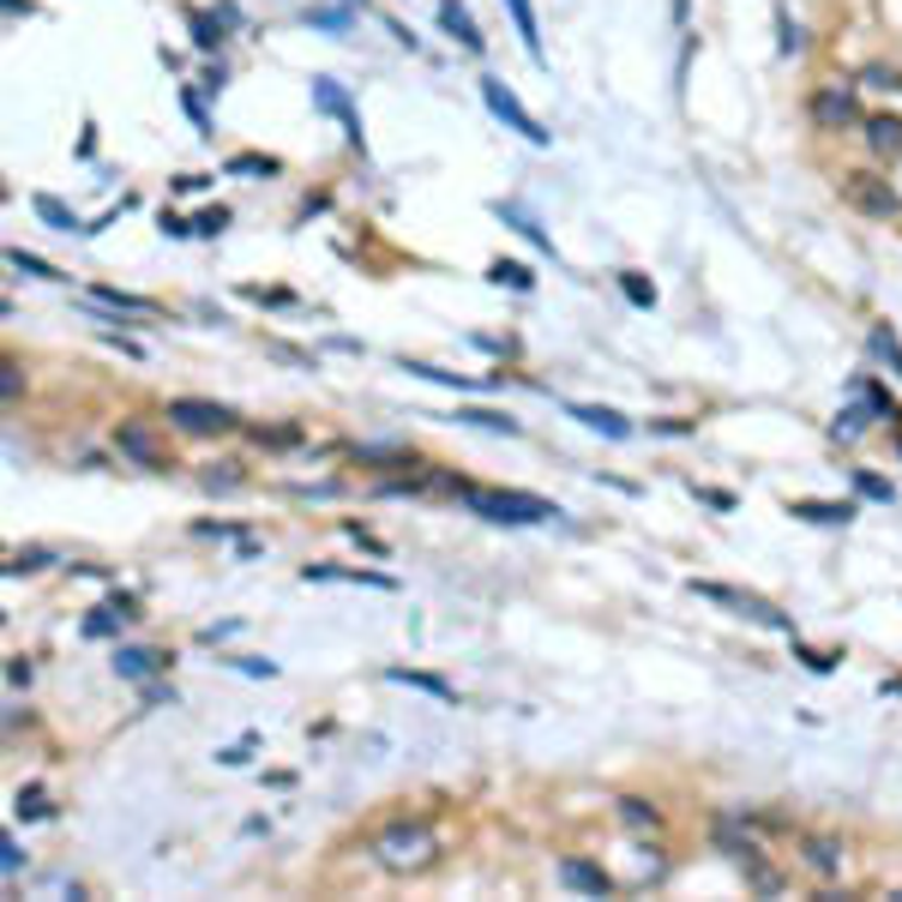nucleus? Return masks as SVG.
<instances>
[{
  "mask_svg": "<svg viewBox=\"0 0 902 902\" xmlns=\"http://www.w3.org/2000/svg\"><path fill=\"white\" fill-rule=\"evenodd\" d=\"M800 656H806V668H812V673H830V668H836V661H830L824 649H800Z\"/></svg>",
  "mask_w": 902,
  "mask_h": 902,
  "instance_id": "44",
  "label": "nucleus"
},
{
  "mask_svg": "<svg viewBox=\"0 0 902 902\" xmlns=\"http://www.w3.org/2000/svg\"><path fill=\"white\" fill-rule=\"evenodd\" d=\"M866 397V391H860ZM872 415H885V409H878L872 403V397H866V403H854V409H842V421H836V433H842V440H854V433H860L866 427V421H872Z\"/></svg>",
  "mask_w": 902,
  "mask_h": 902,
  "instance_id": "26",
  "label": "nucleus"
},
{
  "mask_svg": "<svg viewBox=\"0 0 902 902\" xmlns=\"http://www.w3.org/2000/svg\"><path fill=\"white\" fill-rule=\"evenodd\" d=\"M31 204H36V216H43V223H48V229H67V235H72V229H79V216H72V211H67V204H60V199H55V192H36V199H31Z\"/></svg>",
  "mask_w": 902,
  "mask_h": 902,
  "instance_id": "23",
  "label": "nucleus"
},
{
  "mask_svg": "<svg viewBox=\"0 0 902 902\" xmlns=\"http://www.w3.org/2000/svg\"><path fill=\"white\" fill-rule=\"evenodd\" d=\"M620 818L625 824H656V812H649L644 800H620Z\"/></svg>",
  "mask_w": 902,
  "mask_h": 902,
  "instance_id": "38",
  "label": "nucleus"
},
{
  "mask_svg": "<svg viewBox=\"0 0 902 902\" xmlns=\"http://www.w3.org/2000/svg\"><path fill=\"white\" fill-rule=\"evenodd\" d=\"M120 452L139 457L144 469H163V452H156V440L144 433V421H120Z\"/></svg>",
  "mask_w": 902,
  "mask_h": 902,
  "instance_id": "15",
  "label": "nucleus"
},
{
  "mask_svg": "<svg viewBox=\"0 0 902 902\" xmlns=\"http://www.w3.org/2000/svg\"><path fill=\"white\" fill-rule=\"evenodd\" d=\"M12 812H19V818H48V794H43V788H19Z\"/></svg>",
  "mask_w": 902,
  "mask_h": 902,
  "instance_id": "31",
  "label": "nucleus"
},
{
  "mask_svg": "<svg viewBox=\"0 0 902 902\" xmlns=\"http://www.w3.org/2000/svg\"><path fill=\"white\" fill-rule=\"evenodd\" d=\"M168 421H175L180 433H229L235 427V409L199 403V397H175V403H168Z\"/></svg>",
  "mask_w": 902,
  "mask_h": 902,
  "instance_id": "6",
  "label": "nucleus"
},
{
  "mask_svg": "<svg viewBox=\"0 0 902 902\" xmlns=\"http://www.w3.org/2000/svg\"><path fill=\"white\" fill-rule=\"evenodd\" d=\"M692 493L704 505H716V512H734V493H722V488H698V481H692Z\"/></svg>",
  "mask_w": 902,
  "mask_h": 902,
  "instance_id": "39",
  "label": "nucleus"
},
{
  "mask_svg": "<svg viewBox=\"0 0 902 902\" xmlns=\"http://www.w3.org/2000/svg\"><path fill=\"white\" fill-rule=\"evenodd\" d=\"M313 108H325V115H331L337 127L349 132V144H361V115H355V103H349V91H343L337 79L313 72Z\"/></svg>",
  "mask_w": 902,
  "mask_h": 902,
  "instance_id": "7",
  "label": "nucleus"
},
{
  "mask_svg": "<svg viewBox=\"0 0 902 902\" xmlns=\"http://www.w3.org/2000/svg\"><path fill=\"white\" fill-rule=\"evenodd\" d=\"M180 108H187V115H192V127H199V139H211V115H204L199 91H180Z\"/></svg>",
  "mask_w": 902,
  "mask_h": 902,
  "instance_id": "37",
  "label": "nucleus"
},
{
  "mask_svg": "<svg viewBox=\"0 0 902 902\" xmlns=\"http://www.w3.org/2000/svg\"><path fill=\"white\" fill-rule=\"evenodd\" d=\"M866 139H872V151L902 156V115H872L866 120Z\"/></svg>",
  "mask_w": 902,
  "mask_h": 902,
  "instance_id": "18",
  "label": "nucleus"
},
{
  "mask_svg": "<svg viewBox=\"0 0 902 902\" xmlns=\"http://www.w3.org/2000/svg\"><path fill=\"white\" fill-rule=\"evenodd\" d=\"M7 265H12V271H24V277H60L55 265H43L36 253H24V247H12V253H7Z\"/></svg>",
  "mask_w": 902,
  "mask_h": 902,
  "instance_id": "30",
  "label": "nucleus"
},
{
  "mask_svg": "<svg viewBox=\"0 0 902 902\" xmlns=\"http://www.w3.org/2000/svg\"><path fill=\"white\" fill-rule=\"evenodd\" d=\"M686 589H692V596H704V601H722V608H734V613H752L758 625H776V632H782V625H788V620H782L776 608H770V601L746 596V589H734V584H716V577H692V584H686Z\"/></svg>",
  "mask_w": 902,
  "mask_h": 902,
  "instance_id": "4",
  "label": "nucleus"
},
{
  "mask_svg": "<svg viewBox=\"0 0 902 902\" xmlns=\"http://www.w3.org/2000/svg\"><path fill=\"white\" fill-rule=\"evenodd\" d=\"M36 565H48V548H19L7 560V577H19V572H36Z\"/></svg>",
  "mask_w": 902,
  "mask_h": 902,
  "instance_id": "34",
  "label": "nucleus"
},
{
  "mask_svg": "<svg viewBox=\"0 0 902 902\" xmlns=\"http://www.w3.org/2000/svg\"><path fill=\"white\" fill-rule=\"evenodd\" d=\"M440 31L452 36V43H464L469 55H481V31H476V19H469L457 0H440Z\"/></svg>",
  "mask_w": 902,
  "mask_h": 902,
  "instance_id": "11",
  "label": "nucleus"
},
{
  "mask_svg": "<svg viewBox=\"0 0 902 902\" xmlns=\"http://www.w3.org/2000/svg\"><path fill=\"white\" fill-rule=\"evenodd\" d=\"M620 289H625V301H637V307H656V289H649L637 271H620Z\"/></svg>",
  "mask_w": 902,
  "mask_h": 902,
  "instance_id": "32",
  "label": "nucleus"
},
{
  "mask_svg": "<svg viewBox=\"0 0 902 902\" xmlns=\"http://www.w3.org/2000/svg\"><path fill=\"white\" fill-rule=\"evenodd\" d=\"M204 488H241V476H235V469H204Z\"/></svg>",
  "mask_w": 902,
  "mask_h": 902,
  "instance_id": "41",
  "label": "nucleus"
},
{
  "mask_svg": "<svg viewBox=\"0 0 902 902\" xmlns=\"http://www.w3.org/2000/svg\"><path fill=\"white\" fill-rule=\"evenodd\" d=\"M488 277H493V283H512V289H529V283H536V277H529V271H524V265H517V259H500V265H493Z\"/></svg>",
  "mask_w": 902,
  "mask_h": 902,
  "instance_id": "33",
  "label": "nucleus"
},
{
  "mask_svg": "<svg viewBox=\"0 0 902 902\" xmlns=\"http://www.w3.org/2000/svg\"><path fill=\"white\" fill-rule=\"evenodd\" d=\"M842 204H854L860 216H878V223L902 211L890 175H872V168H848V175H842Z\"/></svg>",
  "mask_w": 902,
  "mask_h": 902,
  "instance_id": "2",
  "label": "nucleus"
},
{
  "mask_svg": "<svg viewBox=\"0 0 902 902\" xmlns=\"http://www.w3.org/2000/svg\"><path fill=\"white\" fill-rule=\"evenodd\" d=\"M493 211H500V216H505V223H512V229H517V235H524V241H529V247H541V253H553V241H548V235H541V223H536V216H529V211H524V204H493Z\"/></svg>",
  "mask_w": 902,
  "mask_h": 902,
  "instance_id": "19",
  "label": "nucleus"
},
{
  "mask_svg": "<svg viewBox=\"0 0 902 902\" xmlns=\"http://www.w3.org/2000/svg\"><path fill=\"white\" fill-rule=\"evenodd\" d=\"M307 24H325V31H331V36H343L349 12H307Z\"/></svg>",
  "mask_w": 902,
  "mask_h": 902,
  "instance_id": "40",
  "label": "nucleus"
},
{
  "mask_svg": "<svg viewBox=\"0 0 902 902\" xmlns=\"http://www.w3.org/2000/svg\"><path fill=\"white\" fill-rule=\"evenodd\" d=\"M403 373H415V379H433V385H452V391H476V385H481V379H469V373L433 367V361H403Z\"/></svg>",
  "mask_w": 902,
  "mask_h": 902,
  "instance_id": "20",
  "label": "nucleus"
},
{
  "mask_svg": "<svg viewBox=\"0 0 902 902\" xmlns=\"http://www.w3.org/2000/svg\"><path fill=\"white\" fill-rule=\"evenodd\" d=\"M872 355L890 361V373H902V337L890 331V325H878V331H872Z\"/></svg>",
  "mask_w": 902,
  "mask_h": 902,
  "instance_id": "27",
  "label": "nucleus"
},
{
  "mask_svg": "<svg viewBox=\"0 0 902 902\" xmlns=\"http://www.w3.org/2000/svg\"><path fill=\"white\" fill-rule=\"evenodd\" d=\"M457 421H469V427H488V433H505V440L517 433V421L500 415V409H457Z\"/></svg>",
  "mask_w": 902,
  "mask_h": 902,
  "instance_id": "24",
  "label": "nucleus"
},
{
  "mask_svg": "<svg viewBox=\"0 0 902 902\" xmlns=\"http://www.w3.org/2000/svg\"><path fill=\"white\" fill-rule=\"evenodd\" d=\"M307 584H367V589H397V577L385 572H361V565H301Z\"/></svg>",
  "mask_w": 902,
  "mask_h": 902,
  "instance_id": "9",
  "label": "nucleus"
},
{
  "mask_svg": "<svg viewBox=\"0 0 902 902\" xmlns=\"http://www.w3.org/2000/svg\"><path fill=\"white\" fill-rule=\"evenodd\" d=\"M560 878L572 890H589V897H608V890H613V878L601 872V866H589V860H560Z\"/></svg>",
  "mask_w": 902,
  "mask_h": 902,
  "instance_id": "16",
  "label": "nucleus"
},
{
  "mask_svg": "<svg viewBox=\"0 0 902 902\" xmlns=\"http://www.w3.org/2000/svg\"><path fill=\"white\" fill-rule=\"evenodd\" d=\"M235 668H241V673H259V680H271L277 661H235Z\"/></svg>",
  "mask_w": 902,
  "mask_h": 902,
  "instance_id": "46",
  "label": "nucleus"
},
{
  "mask_svg": "<svg viewBox=\"0 0 902 902\" xmlns=\"http://www.w3.org/2000/svg\"><path fill=\"white\" fill-rule=\"evenodd\" d=\"M565 415H577L584 427H596V433H608V440H625L632 433V421L620 415V409H601V403H572Z\"/></svg>",
  "mask_w": 902,
  "mask_h": 902,
  "instance_id": "13",
  "label": "nucleus"
},
{
  "mask_svg": "<svg viewBox=\"0 0 902 902\" xmlns=\"http://www.w3.org/2000/svg\"><path fill=\"white\" fill-rule=\"evenodd\" d=\"M156 668H168V656H163V649H151V644H120L115 649V673H120V680H151Z\"/></svg>",
  "mask_w": 902,
  "mask_h": 902,
  "instance_id": "10",
  "label": "nucleus"
},
{
  "mask_svg": "<svg viewBox=\"0 0 902 902\" xmlns=\"http://www.w3.org/2000/svg\"><path fill=\"white\" fill-rule=\"evenodd\" d=\"M866 84H885V91H902V72H890V67H872V72H866Z\"/></svg>",
  "mask_w": 902,
  "mask_h": 902,
  "instance_id": "43",
  "label": "nucleus"
},
{
  "mask_svg": "<svg viewBox=\"0 0 902 902\" xmlns=\"http://www.w3.org/2000/svg\"><path fill=\"white\" fill-rule=\"evenodd\" d=\"M373 854H379L385 866H421V860H433V830L427 824H391V830H379L373 836Z\"/></svg>",
  "mask_w": 902,
  "mask_h": 902,
  "instance_id": "3",
  "label": "nucleus"
},
{
  "mask_svg": "<svg viewBox=\"0 0 902 902\" xmlns=\"http://www.w3.org/2000/svg\"><path fill=\"white\" fill-rule=\"evenodd\" d=\"M0 866H7V878H19V866H24L19 842H0Z\"/></svg>",
  "mask_w": 902,
  "mask_h": 902,
  "instance_id": "42",
  "label": "nucleus"
},
{
  "mask_svg": "<svg viewBox=\"0 0 902 902\" xmlns=\"http://www.w3.org/2000/svg\"><path fill=\"white\" fill-rule=\"evenodd\" d=\"M223 229H229V211H223V204H211V211L192 216V235H223Z\"/></svg>",
  "mask_w": 902,
  "mask_h": 902,
  "instance_id": "35",
  "label": "nucleus"
},
{
  "mask_svg": "<svg viewBox=\"0 0 902 902\" xmlns=\"http://www.w3.org/2000/svg\"><path fill=\"white\" fill-rule=\"evenodd\" d=\"M229 175H241V180H265V175H277V156L241 151V156H229Z\"/></svg>",
  "mask_w": 902,
  "mask_h": 902,
  "instance_id": "22",
  "label": "nucleus"
},
{
  "mask_svg": "<svg viewBox=\"0 0 902 902\" xmlns=\"http://www.w3.org/2000/svg\"><path fill=\"white\" fill-rule=\"evenodd\" d=\"M216 758H223V764H247V758H253V740H241V746H229V752H216Z\"/></svg>",
  "mask_w": 902,
  "mask_h": 902,
  "instance_id": "45",
  "label": "nucleus"
},
{
  "mask_svg": "<svg viewBox=\"0 0 902 902\" xmlns=\"http://www.w3.org/2000/svg\"><path fill=\"white\" fill-rule=\"evenodd\" d=\"M132 620H139L132 596H108L96 613H84V625H79V632H84V637H115V632H127Z\"/></svg>",
  "mask_w": 902,
  "mask_h": 902,
  "instance_id": "8",
  "label": "nucleus"
},
{
  "mask_svg": "<svg viewBox=\"0 0 902 902\" xmlns=\"http://www.w3.org/2000/svg\"><path fill=\"white\" fill-rule=\"evenodd\" d=\"M885 692H890V698H902V673H897V680H885Z\"/></svg>",
  "mask_w": 902,
  "mask_h": 902,
  "instance_id": "47",
  "label": "nucleus"
},
{
  "mask_svg": "<svg viewBox=\"0 0 902 902\" xmlns=\"http://www.w3.org/2000/svg\"><path fill=\"white\" fill-rule=\"evenodd\" d=\"M385 680H397V686H415V692L440 698V704H457L452 680H440V673H427V668H385Z\"/></svg>",
  "mask_w": 902,
  "mask_h": 902,
  "instance_id": "14",
  "label": "nucleus"
},
{
  "mask_svg": "<svg viewBox=\"0 0 902 902\" xmlns=\"http://www.w3.org/2000/svg\"><path fill=\"white\" fill-rule=\"evenodd\" d=\"M788 512L800 517V524H854L848 500H788Z\"/></svg>",
  "mask_w": 902,
  "mask_h": 902,
  "instance_id": "12",
  "label": "nucleus"
},
{
  "mask_svg": "<svg viewBox=\"0 0 902 902\" xmlns=\"http://www.w3.org/2000/svg\"><path fill=\"white\" fill-rule=\"evenodd\" d=\"M481 103H488V108H493V115H500V120H505V127H512V132H524V139H529V144H548V127H541V120H536V115H529V108H524V103H517V96H512V91H505V84H500V79H481Z\"/></svg>",
  "mask_w": 902,
  "mask_h": 902,
  "instance_id": "5",
  "label": "nucleus"
},
{
  "mask_svg": "<svg viewBox=\"0 0 902 902\" xmlns=\"http://www.w3.org/2000/svg\"><path fill=\"white\" fill-rule=\"evenodd\" d=\"M505 7H512V19H517V36H524V48H529V60H548L541 55V31H536V12H529V0H505Z\"/></svg>",
  "mask_w": 902,
  "mask_h": 902,
  "instance_id": "21",
  "label": "nucleus"
},
{
  "mask_svg": "<svg viewBox=\"0 0 902 902\" xmlns=\"http://www.w3.org/2000/svg\"><path fill=\"white\" fill-rule=\"evenodd\" d=\"M457 493H464V505L476 517H488V524H548V517H560V505L553 500H536V493H512V488H469V481H457Z\"/></svg>",
  "mask_w": 902,
  "mask_h": 902,
  "instance_id": "1",
  "label": "nucleus"
},
{
  "mask_svg": "<svg viewBox=\"0 0 902 902\" xmlns=\"http://www.w3.org/2000/svg\"><path fill=\"white\" fill-rule=\"evenodd\" d=\"M806 860L818 866V872H830V866H836V842H824V836H812L806 842Z\"/></svg>",
  "mask_w": 902,
  "mask_h": 902,
  "instance_id": "36",
  "label": "nucleus"
},
{
  "mask_svg": "<svg viewBox=\"0 0 902 902\" xmlns=\"http://www.w3.org/2000/svg\"><path fill=\"white\" fill-rule=\"evenodd\" d=\"M192 43H199V48H216V43H223V31H216V24H223V19H216V12H192Z\"/></svg>",
  "mask_w": 902,
  "mask_h": 902,
  "instance_id": "29",
  "label": "nucleus"
},
{
  "mask_svg": "<svg viewBox=\"0 0 902 902\" xmlns=\"http://www.w3.org/2000/svg\"><path fill=\"white\" fill-rule=\"evenodd\" d=\"M812 120H818V127H842V120H854V96L848 91H818L812 96Z\"/></svg>",
  "mask_w": 902,
  "mask_h": 902,
  "instance_id": "17",
  "label": "nucleus"
},
{
  "mask_svg": "<svg viewBox=\"0 0 902 902\" xmlns=\"http://www.w3.org/2000/svg\"><path fill=\"white\" fill-rule=\"evenodd\" d=\"M96 307H108V313H156L144 295H127V289H96Z\"/></svg>",
  "mask_w": 902,
  "mask_h": 902,
  "instance_id": "25",
  "label": "nucleus"
},
{
  "mask_svg": "<svg viewBox=\"0 0 902 902\" xmlns=\"http://www.w3.org/2000/svg\"><path fill=\"white\" fill-rule=\"evenodd\" d=\"M854 493H860V500H897V488H890L885 476H872V469H854Z\"/></svg>",
  "mask_w": 902,
  "mask_h": 902,
  "instance_id": "28",
  "label": "nucleus"
}]
</instances>
